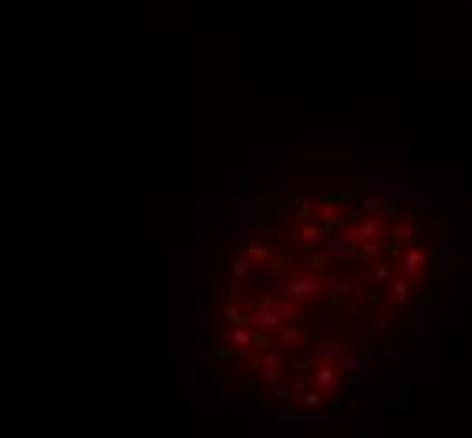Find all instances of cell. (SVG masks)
I'll use <instances>...</instances> for the list:
<instances>
[{
    "label": "cell",
    "instance_id": "cell-1",
    "mask_svg": "<svg viewBox=\"0 0 472 438\" xmlns=\"http://www.w3.org/2000/svg\"><path fill=\"white\" fill-rule=\"evenodd\" d=\"M381 216H364V219H358V223H355V226H351V236H355V240H378V236H381Z\"/></svg>",
    "mask_w": 472,
    "mask_h": 438
},
{
    "label": "cell",
    "instance_id": "cell-2",
    "mask_svg": "<svg viewBox=\"0 0 472 438\" xmlns=\"http://www.w3.org/2000/svg\"><path fill=\"white\" fill-rule=\"evenodd\" d=\"M422 267H425V249L412 247V249H405V253H401V273H405V277L422 273Z\"/></svg>",
    "mask_w": 472,
    "mask_h": 438
},
{
    "label": "cell",
    "instance_id": "cell-3",
    "mask_svg": "<svg viewBox=\"0 0 472 438\" xmlns=\"http://www.w3.org/2000/svg\"><path fill=\"white\" fill-rule=\"evenodd\" d=\"M378 256H381V243L378 240H361L358 247H355V260L358 263H375Z\"/></svg>",
    "mask_w": 472,
    "mask_h": 438
},
{
    "label": "cell",
    "instance_id": "cell-4",
    "mask_svg": "<svg viewBox=\"0 0 472 438\" xmlns=\"http://www.w3.org/2000/svg\"><path fill=\"white\" fill-rule=\"evenodd\" d=\"M408 293H412V277H405V273L392 277V300H395V304H405Z\"/></svg>",
    "mask_w": 472,
    "mask_h": 438
},
{
    "label": "cell",
    "instance_id": "cell-5",
    "mask_svg": "<svg viewBox=\"0 0 472 438\" xmlns=\"http://www.w3.org/2000/svg\"><path fill=\"white\" fill-rule=\"evenodd\" d=\"M395 277V270H392V263L385 260V263H375V270H371V284H388Z\"/></svg>",
    "mask_w": 472,
    "mask_h": 438
},
{
    "label": "cell",
    "instance_id": "cell-6",
    "mask_svg": "<svg viewBox=\"0 0 472 438\" xmlns=\"http://www.w3.org/2000/svg\"><path fill=\"white\" fill-rule=\"evenodd\" d=\"M395 240H398V243H415L418 229L412 226V223H398V226H395Z\"/></svg>",
    "mask_w": 472,
    "mask_h": 438
}]
</instances>
